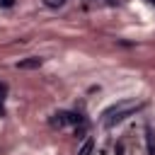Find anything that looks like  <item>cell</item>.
Wrapping results in <instances>:
<instances>
[{"label":"cell","mask_w":155,"mask_h":155,"mask_svg":"<svg viewBox=\"0 0 155 155\" xmlns=\"http://www.w3.org/2000/svg\"><path fill=\"white\" fill-rule=\"evenodd\" d=\"M143 107V102H136V99H124V102H116L114 107H109L102 116V124L107 126V128H111V126H116V124H121L126 116H131L136 109H140Z\"/></svg>","instance_id":"cell-1"},{"label":"cell","mask_w":155,"mask_h":155,"mask_svg":"<svg viewBox=\"0 0 155 155\" xmlns=\"http://www.w3.org/2000/svg\"><path fill=\"white\" fill-rule=\"evenodd\" d=\"M70 124H82V116L75 114V111H56L51 116V126L53 128H63V126H70Z\"/></svg>","instance_id":"cell-2"},{"label":"cell","mask_w":155,"mask_h":155,"mask_svg":"<svg viewBox=\"0 0 155 155\" xmlns=\"http://www.w3.org/2000/svg\"><path fill=\"white\" fill-rule=\"evenodd\" d=\"M41 63H44V61H41L39 56H31V58L19 61V63H17V68H19V70H34V68H41Z\"/></svg>","instance_id":"cell-3"},{"label":"cell","mask_w":155,"mask_h":155,"mask_svg":"<svg viewBox=\"0 0 155 155\" xmlns=\"http://www.w3.org/2000/svg\"><path fill=\"white\" fill-rule=\"evenodd\" d=\"M92 150H94V140L92 138H85L82 145H80V150H78V155H92Z\"/></svg>","instance_id":"cell-4"},{"label":"cell","mask_w":155,"mask_h":155,"mask_svg":"<svg viewBox=\"0 0 155 155\" xmlns=\"http://www.w3.org/2000/svg\"><path fill=\"white\" fill-rule=\"evenodd\" d=\"M145 140H148V153L155 155V136H153V128H145Z\"/></svg>","instance_id":"cell-5"},{"label":"cell","mask_w":155,"mask_h":155,"mask_svg":"<svg viewBox=\"0 0 155 155\" xmlns=\"http://www.w3.org/2000/svg\"><path fill=\"white\" fill-rule=\"evenodd\" d=\"M44 5H46V7H63L65 0H44Z\"/></svg>","instance_id":"cell-6"},{"label":"cell","mask_w":155,"mask_h":155,"mask_svg":"<svg viewBox=\"0 0 155 155\" xmlns=\"http://www.w3.org/2000/svg\"><path fill=\"white\" fill-rule=\"evenodd\" d=\"M5 94H7V85H5V82H0V99H2Z\"/></svg>","instance_id":"cell-7"},{"label":"cell","mask_w":155,"mask_h":155,"mask_svg":"<svg viewBox=\"0 0 155 155\" xmlns=\"http://www.w3.org/2000/svg\"><path fill=\"white\" fill-rule=\"evenodd\" d=\"M0 5H2V7H12V5H15V0H0Z\"/></svg>","instance_id":"cell-8"}]
</instances>
